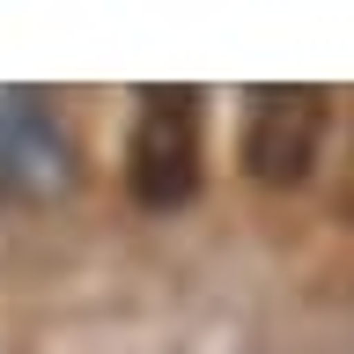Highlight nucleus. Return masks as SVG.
I'll return each mask as SVG.
<instances>
[{
	"mask_svg": "<svg viewBox=\"0 0 354 354\" xmlns=\"http://www.w3.org/2000/svg\"><path fill=\"white\" fill-rule=\"evenodd\" d=\"M74 177H82V148L66 111L44 88H0V199L44 207L74 192Z\"/></svg>",
	"mask_w": 354,
	"mask_h": 354,
	"instance_id": "obj_2",
	"label": "nucleus"
},
{
	"mask_svg": "<svg viewBox=\"0 0 354 354\" xmlns=\"http://www.w3.org/2000/svg\"><path fill=\"white\" fill-rule=\"evenodd\" d=\"M325 126H332L325 88H303V82L251 88V104H243V170L259 185H303L317 148H325Z\"/></svg>",
	"mask_w": 354,
	"mask_h": 354,
	"instance_id": "obj_3",
	"label": "nucleus"
},
{
	"mask_svg": "<svg viewBox=\"0 0 354 354\" xmlns=\"http://www.w3.org/2000/svg\"><path fill=\"white\" fill-rule=\"evenodd\" d=\"M199 88H140V118L126 140V192L155 214H170L199 192Z\"/></svg>",
	"mask_w": 354,
	"mask_h": 354,
	"instance_id": "obj_1",
	"label": "nucleus"
}]
</instances>
